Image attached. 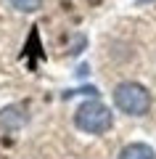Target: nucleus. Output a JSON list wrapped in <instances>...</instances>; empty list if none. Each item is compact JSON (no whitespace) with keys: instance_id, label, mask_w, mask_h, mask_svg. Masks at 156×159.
Wrapping results in <instances>:
<instances>
[{"instance_id":"nucleus-3","label":"nucleus","mask_w":156,"mask_h":159,"mask_svg":"<svg viewBox=\"0 0 156 159\" xmlns=\"http://www.w3.org/2000/svg\"><path fill=\"white\" fill-rule=\"evenodd\" d=\"M24 119L27 114L21 111V106H8L0 111V127H6V130H16V127L24 125Z\"/></svg>"},{"instance_id":"nucleus-2","label":"nucleus","mask_w":156,"mask_h":159,"mask_svg":"<svg viewBox=\"0 0 156 159\" xmlns=\"http://www.w3.org/2000/svg\"><path fill=\"white\" fill-rule=\"evenodd\" d=\"M114 106L127 117H145L151 111V93L140 82H119L114 88Z\"/></svg>"},{"instance_id":"nucleus-4","label":"nucleus","mask_w":156,"mask_h":159,"mask_svg":"<svg viewBox=\"0 0 156 159\" xmlns=\"http://www.w3.org/2000/svg\"><path fill=\"white\" fill-rule=\"evenodd\" d=\"M119 159H156V151L148 143H127L119 151Z\"/></svg>"},{"instance_id":"nucleus-1","label":"nucleus","mask_w":156,"mask_h":159,"mask_svg":"<svg viewBox=\"0 0 156 159\" xmlns=\"http://www.w3.org/2000/svg\"><path fill=\"white\" fill-rule=\"evenodd\" d=\"M74 125H77V130L87 133V135H103V133L111 130L114 114L109 111L106 103H100L98 98H90V101H85V103L77 106V111H74Z\"/></svg>"},{"instance_id":"nucleus-5","label":"nucleus","mask_w":156,"mask_h":159,"mask_svg":"<svg viewBox=\"0 0 156 159\" xmlns=\"http://www.w3.org/2000/svg\"><path fill=\"white\" fill-rule=\"evenodd\" d=\"M16 11H21V13H32V11H37L40 6H42V0H8Z\"/></svg>"}]
</instances>
